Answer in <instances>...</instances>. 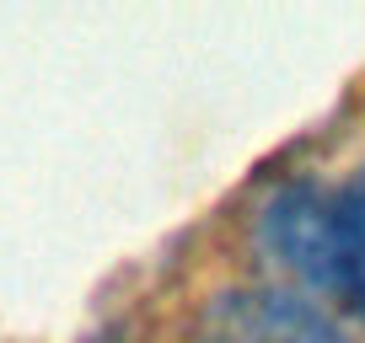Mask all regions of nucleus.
Segmentation results:
<instances>
[{
  "label": "nucleus",
  "mask_w": 365,
  "mask_h": 343,
  "mask_svg": "<svg viewBox=\"0 0 365 343\" xmlns=\"http://www.w3.org/2000/svg\"><path fill=\"white\" fill-rule=\"evenodd\" d=\"M220 343H344L322 311L290 295H242L226 306Z\"/></svg>",
  "instance_id": "f03ea898"
},
{
  "label": "nucleus",
  "mask_w": 365,
  "mask_h": 343,
  "mask_svg": "<svg viewBox=\"0 0 365 343\" xmlns=\"http://www.w3.org/2000/svg\"><path fill=\"white\" fill-rule=\"evenodd\" d=\"M333 290L365 317V167L333 199Z\"/></svg>",
  "instance_id": "7ed1b4c3"
},
{
  "label": "nucleus",
  "mask_w": 365,
  "mask_h": 343,
  "mask_svg": "<svg viewBox=\"0 0 365 343\" xmlns=\"http://www.w3.org/2000/svg\"><path fill=\"white\" fill-rule=\"evenodd\" d=\"M263 231L290 268L333 285V199L312 188H285L263 209Z\"/></svg>",
  "instance_id": "f257e3e1"
}]
</instances>
